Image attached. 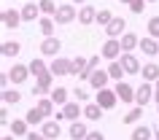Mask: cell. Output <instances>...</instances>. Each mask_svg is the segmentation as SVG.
Segmentation results:
<instances>
[{
	"instance_id": "6da1fadb",
	"label": "cell",
	"mask_w": 159,
	"mask_h": 140,
	"mask_svg": "<svg viewBox=\"0 0 159 140\" xmlns=\"http://www.w3.org/2000/svg\"><path fill=\"white\" fill-rule=\"evenodd\" d=\"M54 78L57 75L51 73V70H46V73L35 75V89H33V97L38 94V97H46V94H51V89H54Z\"/></svg>"
},
{
	"instance_id": "7a4b0ae2",
	"label": "cell",
	"mask_w": 159,
	"mask_h": 140,
	"mask_svg": "<svg viewBox=\"0 0 159 140\" xmlns=\"http://www.w3.org/2000/svg\"><path fill=\"white\" fill-rule=\"evenodd\" d=\"M75 19H78V8H75L73 3H59L57 14H54V22L57 25H73Z\"/></svg>"
},
{
	"instance_id": "3957f363",
	"label": "cell",
	"mask_w": 159,
	"mask_h": 140,
	"mask_svg": "<svg viewBox=\"0 0 159 140\" xmlns=\"http://www.w3.org/2000/svg\"><path fill=\"white\" fill-rule=\"evenodd\" d=\"M100 54H102V59H108V62L119 59L121 54H124V49H121V38H108V41L102 43Z\"/></svg>"
},
{
	"instance_id": "277c9868",
	"label": "cell",
	"mask_w": 159,
	"mask_h": 140,
	"mask_svg": "<svg viewBox=\"0 0 159 140\" xmlns=\"http://www.w3.org/2000/svg\"><path fill=\"white\" fill-rule=\"evenodd\" d=\"M49 70L57 75V78L70 75V73H73V59H67V57H54V59H51V65H49Z\"/></svg>"
},
{
	"instance_id": "5b68a950",
	"label": "cell",
	"mask_w": 159,
	"mask_h": 140,
	"mask_svg": "<svg viewBox=\"0 0 159 140\" xmlns=\"http://www.w3.org/2000/svg\"><path fill=\"white\" fill-rule=\"evenodd\" d=\"M151 100H154V84H151V81H143L140 86H138V92H135V105L146 108Z\"/></svg>"
},
{
	"instance_id": "8992f818",
	"label": "cell",
	"mask_w": 159,
	"mask_h": 140,
	"mask_svg": "<svg viewBox=\"0 0 159 140\" xmlns=\"http://www.w3.org/2000/svg\"><path fill=\"white\" fill-rule=\"evenodd\" d=\"M119 62H121V67L127 70V75H138L143 70V65H140V59L135 57L132 51H124L121 57H119Z\"/></svg>"
},
{
	"instance_id": "52a82bcc",
	"label": "cell",
	"mask_w": 159,
	"mask_h": 140,
	"mask_svg": "<svg viewBox=\"0 0 159 140\" xmlns=\"http://www.w3.org/2000/svg\"><path fill=\"white\" fill-rule=\"evenodd\" d=\"M116 94L121 102H127V105H132L135 102V92H138V86H132V84H127V81H116Z\"/></svg>"
},
{
	"instance_id": "ba28073f",
	"label": "cell",
	"mask_w": 159,
	"mask_h": 140,
	"mask_svg": "<svg viewBox=\"0 0 159 140\" xmlns=\"http://www.w3.org/2000/svg\"><path fill=\"white\" fill-rule=\"evenodd\" d=\"M8 75H11V84L14 86H19V84H25L27 78H30V65H22V62H14V67L8 70Z\"/></svg>"
},
{
	"instance_id": "9c48e42d",
	"label": "cell",
	"mask_w": 159,
	"mask_h": 140,
	"mask_svg": "<svg viewBox=\"0 0 159 140\" xmlns=\"http://www.w3.org/2000/svg\"><path fill=\"white\" fill-rule=\"evenodd\" d=\"M94 102H100L105 111H111V108H116L119 94H116V89H100L97 94H94Z\"/></svg>"
},
{
	"instance_id": "30bf717a",
	"label": "cell",
	"mask_w": 159,
	"mask_h": 140,
	"mask_svg": "<svg viewBox=\"0 0 159 140\" xmlns=\"http://www.w3.org/2000/svg\"><path fill=\"white\" fill-rule=\"evenodd\" d=\"M59 49H62V41H59L57 35H51V38H43V43H41V54H43V57H57Z\"/></svg>"
},
{
	"instance_id": "8fae6325",
	"label": "cell",
	"mask_w": 159,
	"mask_h": 140,
	"mask_svg": "<svg viewBox=\"0 0 159 140\" xmlns=\"http://www.w3.org/2000/svg\"><path fill=\"white\" fill-rule=\"evenodd\" d=\"M0 19H3V27H8V30H16V27L25 22V19H22V11H14V8H6Z\"/></svg>"
},
{
	"instance_id": "7c38bea8",
	"label": "cell",
	"mask_w": 159,
	"mask_h": 140,
	"mask_svg": "<svg viewBox=\"0 0 159 140\" xmlns=\"http://www.w3.org/2000/svg\"><path fill=\"white\" fill-rule=\"evenodd\" d=\"M62 111H65V119H67V121H78V116L84 113V102L70 100V102H65V105H62Z\"/></svg>"
},
{
	"instance_id": "4fadbf2b",
	"label": "cell",
	"mask_w": 159,
	"mask_h": 140,
	"mask_svg": "<svg viewBox=\"0 0 159 140\" xmlns=\"http://www.w3.org/2000/svg\"><path fill=\"white\" fill-rule=\"evenodd\" d=\"M94 22H97V8L89 6V3H84L78 8V25H94Z\"/></svg>"
},
{
	"instance_id": "5bb4252c",
	"label": "cell",
	"mask_w": 159,
	"mask_h": 140,
	"mask_svg": "<svg viewBox=\"0 0 159 140\" xmlns=\"http://www.w3.org/2000/svg\"><path fill=\"white\" fill-rule=\"evenodd\" d=\"M111 81V75H108V70H102V67H97L92 73V78H89V86H92L94 92H100V89H105V84Z\"/></svg>"
},
{
	"instance_id": "9a60e30c",
	"label": "cell",
	"mask_w": 159,
	"mask_h": 140,
	"mask_svg": "<svg viewBox=\"0 0 159 140\" xmlns=\"http://www.w3.org/2000/svg\"><path fill=\"white\" fill-rule=\"evenodd\" d=\"M138 49L146 54V57H159V38H151V35H146L140 41V46Z\"/></svg>"
},
{
	"instance_id": "2e32d148",
	"label": "cell",
	"mask_w": 159,
	"mask_h": 140,
	"mask_svg": "<svg viewBox=\"0 0 159 140\" xmlns=\"http://www.w3.org/2000/svg\"><path fill=\"white\" fill-rule=\"evenodd\" d=\"M8 132L14 135V138H27V135H30V124H27V119H14V121L8 124Z\"/></svg>"
},
{
	"instance_id": "e0dca14e",
	"label": "cell",
	"mask_w": 159,
	"mask_h": 140,
	"mask_svg": "<svg viewBox=\"0 0 159 140\" xmlns=\"http://www.w3.org/2000/svg\"><path fill=\"white\" fill-rule=\"evenodd\" d=\"M124 27H127L124 19L113 16V19H111V25L105 27V35H108V38H121V35H124Z\"/></svg>"
},
{
	"instance_id": "ac0fdd59",
	"label": "cell",
	"mask_w": 159,
	"mask_h": 140,
	"mask_svg": "<svg viewBox=\"0 0 159 140\" xmlns=\"http://www.w3.org/2000/svg\"><path fill=\"white\" fill-rule=\"evenodd\" d=\"M41 16L43 14H41V6H38V3H25V6H22V19H25V22H38Z\"/></svg>"
},
{
	"instance_id": "d6986e66",
	"label": "cell",
	"mask_w": 159,
	"mask_h": 140,
	"mask_svg": "<svg viewBox=\"0 0 159 140\" xmlns=\"http://www.w3.org/2000/svg\"><path fill=\"white\" fill-rule=\"evenodd\" d=\"M102 111H105V108H102L100 102H84V119H89V121H100Z\"/></svg>"
},
{
	"instance_id": "ffe728a7",
	"label": "cell",
	"mask_w": 159,
	"mask_h": 140,
	"mask_svg": "<svg viewBox=\"0 0 159 140\" xmlns=\"http://www.w3.org/2000/svg\"><path fill=\"white\" fill-rule=\"evenodd\" d=\"M67 135H70V140H84L86 135H89V129H86L84 121H70V127H67Z\"/></svg>"
},
{
	"instance_id": "44dd1931",
	"label": "cell",
	"mask_w": 159,
	"mask_h": 140,
	"mask_svg": "<svg viewBox=\"0 0 159 140\" xmlns=\"http://www.w3.org/2000/svg\"><path fill=\"white\" fill-rule=\"evenodd\" d=\"M38 30H41L43 38H51V35H54V30H57L54 16H41V19H38Z\"/></svg>"
},
{
	"instance_id": "7402d4cb",
	"label": "cell",
	"mask_w": 159,
	"mask_h": 140,
	"mask_svg": "<svg viewBox=\"0 0 159 140\" xmlns=\"http://www.w3.org/2000/svg\"><path fill=\"white\" fill-rule=\"evenodd\" d=\"M41 132H43L49 140H57L59 135H62V129H59V121H57V119H49V121H43Z\"/></svg>"
},
{
	"instance_id": "603a6c76",
	"label": "cell",
	"mask_w": 159,
	"mask_h": 140,
	"mask_svg": "<svg viewBox=\"0 0 159 140\" xmlns=\"http://www.w3.org/2000/svg\"><path fill=\"white\" fill-rule=\"evenodd\" d=\"M19 51H22V43H16V41H3L0 43V54H3L6 59H11V57L16 59Z\"/></svg>"
},
{
	"instance_id": "cb8c5ba5",
	"label": "cell",
	"mask_w": 159,
	"mask_h": 140,
	"mask_svg": "<svg viewBox=\"0 0 159 140\" xmlns=\"http://www.w3.org/2000/svg\"><path fill=\"white\" fill-rule=\"evenodd\" d=\"M35 108H38V111H41V113L46 116V119H49V116H54V113H57V102H54V100H51V97H41V100H38V102H35Z\"/></svg>"
},
{
	"instance_id": "d4e9b609",
	"label": "cell",
	"mask_w": 159,
	"mask_h": 140,
	"mask_svg": "<svg viewBox=\"0 0 159 140\" xmlns=\"http://www.w3.org/2000/svg\"><path fill=\"white\" fill-rule=\"evenodd\" d=\"M140 75H143V81L157 84V81H159V65H157V62H146L143 70H140Z\"/></svg>"
},
{
	"instance_id": "484cf974",
	"label": "cell",
	"mask_w": 159,
	"mask_h": 140,
	"mask_svg": "<svg viewBox=\"0 0 159 140\" xmlns=\"http://www.w3.org/2000/svg\"><path fill=\"white\" fill-rule=\"evenodd\" d=\"M54 102H57L59 108L65 105V102H70V92H67V86H57V89H51V94H49Z\"/></svg>"
},
{
	"instance_id": "4316f807",
	"label": "cell",
	"mask_w": 159,
	"mask_h": 140,
	"mask_svg": "<svg viewBox=\"0 0 159 140\" xmlns=\"http://www.w3.org/2000/svg\"><path fill=\"white\" fill-rule=\"evenodd\" d=\"M25 119H27V124H30V127H43V121H46V116H43L38 108H30V111L25 113Z\"/></svg>"
},
{
	"instance_id": "83f0119b",
	"label": "cell",
	"mask_w": 159,
	"mask_h": 140,
	"mask_svg": "<svg viewBox=\"0 0 159 140\" xmlns=\"http://www.w3.org/2000/svg\"><path fill=\"white\" fill-rule=\"evenodd\" d=\"M138 46H140V38H138L135 33H124L121 35V49L124 51H135Z\"/></svg>"
},
{
	"instance_id": "f1b7e54d",
	"label": "cell",
	"mask_w": 159,
	"mask_h": 140,
	"mask_svg": "<svg viewBox=\"0 0 159 140\" xmlns=\"http://www.w3.org/2000/svg\"><path fill=\"white\" fill-rule=\"evenodd\" d=\"M151 138H154V129L148 124H138L132 129V140H151Z\"/></svg>"
},
{
	"instance_id": "f546056e",
	"label": "cell",
	"mask_w": 159,
	"mask_h": 140,
	"mask_svg": "<svg viewBox=\"0 0 159 140\" xmlns=\"http://www.w3.org/2000/svg\"><path fill=\"white\" fill-rule=\"evenodd\" d=\"M105 70H108V75L113 78V81H121V75L127 73L124 67H121V62H119V59H113V62H108V67H105Z\"/></svg>"
},
{
	"instance_id": "4dcf8cb0",
	"label": "cell",
	"mask_w": 159,
	"mask_h": 140,
	"mask_svg": "<svg viewBox=\"0 0 159 140\" xmlns=\"http://www.w3.org/2000/svg\"><path fill=\"white\" fill-rule=\"evenodd\" d=\"M22 92L19 89H3V105H19Z\"/></svg>"
},
{
	"instance_id": "1f68e13d",
	"label": "cell",
	"mask_w": 159,
	"mask_h": 140,
	"mask_svg": "<svg viewBox=\"0 0 159 140\" xmlns=\"http://www.w3.org/2000/svg\"><path fill=\"white\" fill-rule=\"evenodd\" d=\"M27 65H30V73H33V75H41V73H46V70H49V65L43 62V57H33Z\"/></svg>"
},
{
	"instance_id": "d6a6232c",
	"label": "cell",
	"mask_w": 159,
	"mask_h": 140,
	"mask_svg": "<svg viewBox=\"0 0 159 140\" xmlns=\"http://www.w3.org/2000/svg\"><path fill=\"white\" fill-rule=\"evenodd\" d=\"M38 6H41V14H43V16H54L57 8H59L54 0H38Z\"/></svg>"
},
{
	"instance_id": "836d02e7",
	"label": "cell",
	"mask_w": 159,
	"mask_h": 140,
	"mask_svg": "<svg viewBox=\"0 0 159 140\" xmlns=\"http://www.w3.org/2000/svg\"><path fill=\"white\" fill-rule=\"evenodd\" d=\"M140 119H143V108L140 105H135L132 111H127V113H124V124H138Z\"/></svg>"
},
{
	"instance_id": "e575fe53",
	"label": "cell",
	"mask_w": 159,
	"mask_h": 140,
	"mask_svg": "<svg viewBox=\"0 0 159 140\" xmlns=\"http://www.w3.org/2000/svg\"><path fill=\"white\" fill-rule=\"evenodd\" d=\"M111 19H113V14H111L108 8H100V11H97V22H94V25L108 27V25H111Z\"/></svg>"
},
{
	"instance_id": "d590c367",
	"label": "cell",
	"mask_w": 159,
	"mask_h": 140,
	"mask_svg": "<svg viewBox=\"0 0 159 140\" xmlns=\"http://www.w3.org/2000/svg\"><path fill=\"white\" fill-rule=\"evenodd\" d=\"M86 65H89V59H86V57H75L73 59V73H70V75H81V70H84Z\"/></svg>"
},
{
	"instance_id": "8d00e7d4",
	"label": "cell",
	"mask_w": 159,
	"mask_h": 140,
	"mask_svg": "<svg viewBox=\"0 0 159 140\" xmlns=\"http://www.w3.org/2000/svg\"><path fill=\"white\" fill-rule=\"evenodd\" d=\"M148 35H151V38H159V16H151L148 19Z\"/></svg>"
},
{
	"instance_id": "74e56055",
	"label": "cell",
	"mask_w": 159,
	"mask_h": 140,
	"mask_svg": "<svg viewBox=\"0 0 159 140\" xmlns=\"http://www.w3.org/2000/svg\"><path fill=\"white\" fill-rule=\"evenodd\" d=\"M73 97L78 100V102H89V89H81V86H75V89H73Z\"/></svg>"
},
{
	"instance_id": "f35d334b",
	"label": "cell",
	"mask_w": 159,
	"mask_h": 140,
	"mask_svg": "<svg viewBox=\"0 0 159 140\" xmlns=\"http://www.w3.org/2000/svg\"><path fill=\"white\" fill-rule=\"evenodd\" d=\"M146 6H148L146 0H132V3H129V11H132V14H143Z\"/></svg>"
},
{
	"instance_id": "ab89813d",
	"label": "cell",
	"mask_w": 159,
	"mask_h": 140,
	"mask_svg": "<svg viewBox=\"0 0 159 140\" xmlns=\"http://www.w3.org/2000/svg\"><path fill=\"white\" fill-rule=\"evenodd\" d=\"M0 124H3V127H8V105L0 108Z\"/></svg>"
},
{
	"instance_id": "60d3db41",
	"label": "cell",
	"mask_w": 159,
	"mask_h": 140,
	"mask_svg": "<svg viewBox=\"0 0 159 140\" xmlns=\"http://www.w3.org/2000/svg\"><path fill=\"white\" fill-rule=\"evenodd\" d=\"M27 140H49V138H46V135H43L41 129H38V132L33 129V132H30V135H27Z\"/></svg>"
},
{
	"instance_id": "b9f144b4",
	"label": "cell",
	"mask_w": 159,
	"mask_h": 140,
	"mask_svg": "<svg viewBox=\"0 0 159 140\" xmlns=\"http://www.w3.org/2000/svg\"><path fill=\"white\" fill-rule=\"evenodd\" d=\"M84 140H105V135H102V132H92V129H89V135H86Z\"/></svg>"
},
{
	"instance_id": "7bdbcfd3",
	"label": "cell",
	"mask_w": 159,
	"mask_h": 140,
	"mask_svg": "<svg viewBox=\"0 0 159 140\" xmlns=\"http://www.w3.org/2000/svg\"><path fill=\"white\" fill-rule=\"evenodd\" d=\"M154 100H157V105H159V81L154 84Z\"/></svg>"
},
{
	"instance_id": "ee69618b",
	"label": "cell",
	"mask_w": 159,
	"mask_h": 140,
	"mask_svg": "<svg viewBox=\"0 0 159 140\" xmlns=\"http://www.w3.org/2000/svg\"><path fill=\"white\" fill-rule=\"evenodd\" d=\"M3 140H14V135H11V132H6V135H3Z\"/></svg>"
},
{
	"instance_id": "f6af8a7d",
	"label": "cell",
	"mask_w": 159,
	"mask_h": 140,
	"mask_svg": "<svg viewBox=\"0 0 159 140\" xmlns=\"http://www.w3.org/2000/svg\"><path fill=\"white\" fill-rule=\"evenodd\" d=\"M154 138H157V140H159V129H154Z\"/></svg>"
},
{
	"instance_id": "bcb514c9",
	"label": "cell",
	"mask_w": 159,
	"mask_h": 140,
	"mask_svg": "<svg viewBox=\"0 0 159 140\" xmlns=\"http://www.w3.org/2000/svg\"><path fill=\"white\" fill-rule=\"evenodd\" d=\"M121 3H127V6H129V3H132V0H121Z\"/></svg>"
},
{
	"instance_id": "7dc6e473",
	"label": "cell",
	"mask_w": 159,
	"mask_h": 140,
	"mask_svg": "<svg viewBox=\"0 0 159 140\" xmlns=\"http://www.w3.org/2000/svg\"><path fill=\"white\" fill-rule=\"evenodd\" d=\"M73 3H86V0H73Z\"/></svg>"
},
{
	"instance_id": "c3c4849f",
	"label": "cell",
	"mask_w": 159,
	"mask_h": 140,
	"mask_svg": "<svg viewBox=\"0 0 159 140\" xmlns=\"http://www.w3.org/2000/svg\"><path fill=\"white\" fill-rule=\"evenodd\" d=\"M146 3H157V0H146Z\"/></svg>"
},
{
	"instance_id": "681fc988",
	"label": "cell",
	"mask_w": 159,
	"mask_h": 140,
	"mask_svg": "<svg viewBox=\"0 0 159 140\" xmlns=\"http://www.w3.org/2000/svg\"><path fill=\"white\" fill-rule=\"evenodd\" d=\"M157 108H159V105H157Z\"/></svg>"
}]
</instances>
